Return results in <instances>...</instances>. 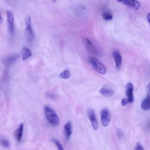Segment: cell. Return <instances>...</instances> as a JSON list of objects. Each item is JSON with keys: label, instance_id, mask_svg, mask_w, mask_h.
I'll use <instances>...</instances> for the list:
<instances>
[{"label": "cell", "instance_id": "obj_1", "mask_svg": "<svg viewBox=\"0 0 150 150\" xmlns=\"http://www.w3.org/2000/svg\"><path fill=\"white\" fill-rule=\"evenodd\" d=\"M45 115L47 121L53 126H57L60 122V119L54 111L49 106H45L44 108Z\"/></svg>", "mask_w": 150, "mask_h": 150}, {"label": "cell", "instance_id": "obj_2", "mask_svg": "<svg viewBox=\"0 0 150 150\" xmlns=\"http://www.w3.org/2000/svg\"><path fill=\"white\" fill-rule=\"evenodd\" d=\"M89 63H90L92 67L98 73L101 74H105L106 73V67L105 66L101 63L98 60H97L96 58L91 57L89 58L88 59Z\"/></svg>", "mask_w": 150, "mask_h": 150}, {"label": "cell", "instance_id": "obj_3", "mask_svg": "<svg viewBox=\"0 0 150 150\" xmlns=\"http://www.w3.org/2000/svg\"><path fill=\"white\" fill-rule=\"evenodd\" d=\"M25 30L27 35L28 40L29 42H32L34 39V33L32 29V26L31 23V18L30 16H26L25 19Z\"/></svg>", "mask_w": 150, "mask_h": 150}, {"label": "cell", "instance_id": "obj_4", "mask_svg": "<svg viewBox=\"0 0 150 150\" xmlns=\"http://www.w3.org/2000/svg\"><path fill=\"white\" fill-rule=\"evenodd\" d=\"M100 117L102 125L104 127H107L111 121V115L108 110L107 108H103L101 110L100 112Z\"/></svg>", "mask_w": 150, "mask_h": 150}, {"label": "cell", "instance_id": "obj_5", "mask_svg": "<svg viewBox=\"0 0 150 150\" xmlns=\"http://www.w3.org/2000/svg\"><path fill=\"white\" fill-rule=\"evenodd\" d=\"M147 96L142 101L141 104V108L145 111L150 110V83H149L147 86Z\"/></svg>", "mask_w": 150, "mask_h": 150}, {"label": "cell", "instance_id": "obj_6", "mask_svg": "<svg viewBox=\"0 0 150 150\" xmlns=\"http://www.w3.org/2000/svg\"><path fill=\"white\" fill-rule=\"evenodd\" d=\"M7 23L9 32L11 34H13L14 32V18L12 12L10 11H6Z\"/></svg>", "mask_w": 150, "mask_h": 150}, {"label": "cell", "instance_id": "obj_7", "mask_svg": "<svg viewBox=\"0 0 150 150\" xmlns=\"http://www.w3.org/2000/svg\"><path fill=\"white\" fill-rule=\"evenodd\" d=\"M88 117L91 122V125L94 130H97L98 128V123L97 120L96 114L93 109H89L88 110Z\"/></svg>", "mask_w": 150, "mask_h": 150}, {"label": "cell", "instance_id": "obj_8", "mask_svg": "<svg viewBox=\"0 0 150 150\" xmlns=\"http://www.w3.org/2000/svg\"><path fill=\"white\" fill-rule=\"evenodd\" d=\"M134 86L131 83H128L125 86V94L129 103L134 101Z\"/></svg>", "mask_w": 150, "mask_h": 150}, {"label": "cell", "instance_id": "obj_9", "mask_svg": "<svg viewBox=\"0 0 150 150\" xmlns=\"http://www.w3.org/2000/svg\"><path fill=\"white\" fill-rule=\"evenodd\" d=\"M120 3H121L126 6L134 8L135 9H139L141 7V5L139 2L138 1H128V0H124V1H118Z\"/></svg>", "mask_w": 150, "mask_h": 150}, {"label": "cell", "instance_id": "obj_10", "mask_svg": "<svg viewBox=\"0 0 150 150\" xmlns=\"http://www.w3.org/2000/svg\"><path fill=\"white\" fill-rule=\"evenodd\" d=\"M73 132L72 124L71 121H68L64 125V134L66 139H69L71 135Z\"/></svg>", "mask_w": 150, "mask_h": 150}, {"label": "cell", "instance_id": "obj_11", "mask_svg": "<svg viewBox=\"0 0 150 150\" xmlns=\"http://www.w3.org/2000/svg\"><path fill=\"white\" fill-rule=\"evenodd\" d=\"M112 56L114 57V62L115 63V66L117 68L120 67L122 64V56L121 53L118 50H114L112 52Z\"/></svg>", "mask_w": 150, "mask_h": 150}, {"label": "cell", "instance_id": "obj_12", "mask_svg": "<svg viewBox=\"0 0 150 150\" xmlns=\"http://www.w3.org/2000/svg\"><path fill=\"white\" fill-rule=\"evenodd\" d=\"M23 131V124L21 123L18 125V127H17V128L16 129L14 132L15 139L18 142H20L22 139Z\"/></svg>", "mask_w": 150, "mask_h": 150}, {"label": "cell", "instance_id": "obj_13", "mask_svg": "<svg viewBox=\"0 0 150 150\" xmlns=\"http://www.w3.org/2000/svg\"><path fill=\"white\" fill-rule=\"evenodd\" d=\"M32 55V52L29 48L27 47H23L21 49V57L22 60H26L30 57Z\"/></svg>", "mask_w": 150, "mask_h": 150}, {"label": "cell", "instance_id": "obj_14", "mask_svg": "<svg viewBox=\"0 0 150 150\" xmlns=\"http://www.w3.org/2000/svg\"><path fill=\"white\" fill-rule=\"evenodd\" d=\"M99 92L102 95H103L104 96H106V97L111 96H112L114 94V91L112 89L107 88H105V87L101 88L99 90Z\"/></svg>", "mask_w": 150, "mask_h": 150}, {"label": "cell", "instance_id": "obj_15", "mask_svg": "<svg viewBox=\"0 0 150 150\" xmlns=\"http://www.w3.org/2000/svg\"><path fill=\"white\" fill-rule=\"evenodd\" d=\"M18 57V55H13V56H10L9 57H7L6 59H5V63L7 65H10L11 64H12L13 62H15L17 59Z\"/></svg>", "mask_w": 150, "mask_h": 150}, {"label": "cell", "instance_id": "obj_16", "mask_svg": "<svg viewBox=\"0 0 150 150\" xmlns=\"http://www.w3.org/2000/svg\"><path fill=\"white\" fill-rule=\"evenodd\" d=\"M86 46L88 49V50H90V51H91V52H92L93 53H96L97 52L96 49L95 48L94 46H93L92 43L91 42V41L88 39H86Z\"/></svg>", "mask_w": 150, "mask_h": 150}, {"label": "cell", "instance_id": "obj_17", "mask_svg": "<svg viewBox=\"0 0 150 150\" xmlns=\"http://www.w3.org/2000/svg\"><path fill=\"white\" fill-rule=\"evenodd\" d=\"M59 76L60 78L63 79H67L70 77L71 76V72L69 69H66L63 70L62 73H60Z\"/></svg>", "mask_w": 150, "mask_h": 150}, {"label": "cell", "instance_id": "obj_18", "mask_svg": "<svg viewBox=\"0 0 150 150\" xmlns=\"http://www.w3.org/2000/svg\"><path fill=\"white\" fill-rule=\"evenodd\" d=\"M0 142H1V145L5 148H8L10 146V143L8 141V140L7 139H6L5 138H3L1 137V139H0Z\"/></svg>", "mask_w": 150, "mask_h": 150}, {"label": "cell", "instance_id": "obj_19", "mask_svg": "<svg viewBox=\"0 0 150 150\" xmlns=\"http://www.w3.org/2000/svg\"><path fill=\"white\" fill-rule=\"evenodd\" d=\"M102 17L105 21H111L112 19V15L108 12H105L102 14Z\"/></svg>", "mask_w": 150, "mask_h": 150}, {"label": "cell", "instance_id": "obj_20", "mask_svg": "<svg viewBox=\"0 0 150 150\" xmlns=\"http://www.w3.org/2000/svg\"><path fill=\"white\" fill-rule=\"evenodd\" d=\"M52 140H53V142L54 144V145L56 146L58 150H64V148H63L62 145L57 139H56L55 138H53Z\"/></svg>", "mask_w": 150, "mask_h": 150}, {"label": "cell", "instance_id": "obj_21", "mask_svg": "<svg viewBox=\"0 0 150 150\" xmlns=\"http://www.w3.org/2000/svg\"><path fill=\"white\" fill-rule=\"evenodd\" d=\"M135 150H144V149L141 143L137 142L135 148Z\"/></svg>", "mask_w": 150, "mask_h": 150}, {"label": "cell", "instance_id": "obj_22", "mask_svg": "<svg viewBox=\"0 0 150 150\" xmlns=\"http://www.w3.org/2000/svg\"><path fill=\"white\" fill-rule=\"evenodd\" d=\"M128 103H129V101H128V100L127 99V98H123V99L121 100V104H122V106L126 105Z\"/></svg>", "mask_w": 150, "mask_h": 150}, {"label": "cell", "instance_id": "obj_23", "mask_svg": "<svg viewBox=\"0 0 150 150\" xmlns=\"http://www.w3.org/2000/svg\"><path fill=\"white\" fill-rule=\"evenodd\" d=\"M146 18H147V20L148 21L149 24H150V13H148L146 15Z\"/></svg>", "mask_w": 150, "mask_h": 150}]
</instances>
